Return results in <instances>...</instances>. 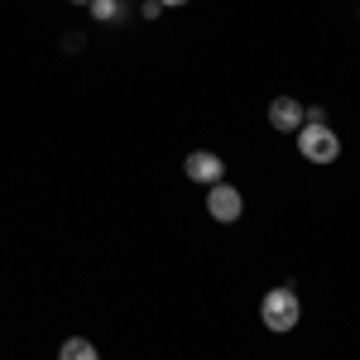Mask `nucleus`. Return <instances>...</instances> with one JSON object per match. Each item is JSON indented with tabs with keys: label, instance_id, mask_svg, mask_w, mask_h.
<instances>
[{
	"label": "nucleus",
	"instance_id": "1",
	"mask_svg": "<svg viewBox=\"0 0 360 360\" xmlns=\"http://www.w3.org/2000/svg\"><path fill=\"white\" fill-rule=\"evenodd\" d=\"M298 317H303V303H298V293H293L288 283L264 293V303H259V322H264L269 332H293Z\"/></svg>",
	"mask_w": 360,
	"mask_h": 360
},
{
	"label": "nucleus",
	"instance_id": "2",
	"mask_svg": "<svg viewBox=\"0 0 360 360\" xmlns=\"http://www.w3.org/2000/svg\"><path fill=\"white\" fill-rule=\"evenodd\" d=\"M298 154L307 164H336L341 159V139L332 125H303L298 130Z\"/></svg>",
	"mask_w": 360,
	"mask_h": 360
},
{
	"label": "nucleus",
	"instance_id": "3",
	"mask_svg": "<svg viewBox=\"0 0 360 360\" xmlns=\"http://www.w3.org/2000/svg\"><path fill=\"white\" fill-rule=\"evenodd\" d=\"M240 212H245V197L236 193V188H231L226 178L207 188V217H212V221L231 226V221H240Z\"/></svg>",
	"mask_w": 360,
	"mask_h": 360
},
{
	"label": "nucleus",
	"instance_id": "4",
	"mask_svg": "<svg viewBox=\"0 0 360 360\" xmlns=\"http://www.w3.org/2000/svg\"><path fill=\"white\" fill-rule=\"evenodd\" d=\"M183 173H188L193 183H202V188H212V183H221V178H226V159H221V154H212V149H193V154L183 159Z\"/></svg>",
	"mask_w": 360,
	"mask_h": 360
},
{
	"label": "nucleus",
	"instance_id": "5",
	"mask_svg": "<svg viewBox=\"0 0 360 360\" xmlns=\"http://www.w3.org/2000/svg\"><path fill=\"white\" fill-rule=\"evenodd\" d=\"M269 125H274L278 135H298V130H303V101L274 96V101H269Z\"/></svg>",
	"mask_w": 360,
	"mask_h": 360
},
{
	"label": "nucleus",
	"instance_id": "6",
	"mask_svg": "<svg viewBox=\"0 0 360 360\" xmlns=\"http://www.w3.org/2000/svg\"><path fill=\"white\" fill-rule=\"evenodd\" d=\"M58 360H101V351H96L86 336H68V341L58 346Z\"/></svg>",
	"mask_w": 360,
	"mask_h": 360
},
{
	"label": "nucleus",
	"instance_id": "7",
	"mask_svg": "<svg viewBox=\"0 0 360 360\" xmlns=\"http://www.w3.org/2000/svg\"><path fill=\"white\" fill-rule=\"evenodd\" d=\"M86 10H91V20H101V25H120V20H125V5H120V0H91V5H86Z\"/></svg>",
	"mask_w": 360,
	"mask_h": 360
},
{
	"label": "nucleus",
	"instance_id": "8",
	"mask_svg": "<svg viewBox=\"0 0 360 360\" xmlns=\"http://www.w3.org/2000/svg\"><path fill=\"white\" fill-rule=\"evenodd\" d=\"M139 10H144V20H159V15H164V0H144Z\"/></svg>",
	"mask_w": 360,
	"mask_h": 360
},
{
	"label": "nucleus",
	"instance_id": "9",
	"mask_svg": "<svg viewBox=\"0 0 360 360\" xmlns=\"http://www.w3.org/2000/svg\"><path fill=\"white\" fill-rule=\"evenodd\" d=\"M168 5H188V0H164V10H168Z\"/></svg>",
	"mask_w": 360,
	"mask_h": 360
},
{
	"label": "nucleus",
	"instance_id": "10",
	"mask_svg": "<svg viewBox=\"0 0 360 360\" xmlns=\"http://www.w3.org/2000/svg\"><path fill=\"white\" fill-rule=\"evenodd\" d=\"M72 5H91V0H72Z\"/></svg>",
	"mask_w": 360,
	"mask_h": 360
},
{
	"label": "nucleus",
	"instance_id": "11",
	"mask_svg": "<svg viewBox=\"0 0 360 360\" xmlns=\"http://www.w3.org/2000/svg\"><path fill=\"white\" fill-rule=\"evenodd\" d=\"M120 5H130V0H120Z\"/></svg>",
	"mask_w": 360,
	"mask_h": 360
}]
</instances>
